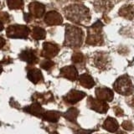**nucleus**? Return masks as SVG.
<instances>
[{
  "instance_id": "obj_6",
  "label": "nucleus",
  "mask_w": 134,
  "mask_h": 134,
  "mask_svg": "<svg viewBox=\"0 0 134 134\" xmlns=\"http://www.w3.org/2000/svg\"><path fill=\"white\" fill-rule=\"evenodd\" d=\"M29 14L33 19H40L44 14L45 8L42 3L38 2H32L29 5Z\"/></svg>"
},
{
  "instance_id": "obj_28",
  "label": "nucleus",
  "mask_w": 134,
  "mask_h": 134,
  "mask_svg": "<svg viewBox=\"0 0 134 134\" xmlns=\"http://www.w3.org/2000/svg\"><path fill=\"white\" fill-rule=\"evenodd\" d=\"M0 21L3 24L9 22V15L7 13H0Z\"/></svg>"
},
{
  "instance_id": "obj_25",
  "label": "nucleus",
  "mask_w": 134,
  "mask_h": 134,
  "mask_svg": "<svg viewBox=\"0 0 134 134\" xmlns=\"http://www.w3.org/2000/svg\"><path fill=\"white\" fill-rule=\"evenodd\" d=\"M84 60V56L81 53H75L72 56V61L76 64H80V63L83 62Z\"/></svg>"
},
{
  "instance_id": "obj_12",
  "label": "nucleus",
  "mask_w": 134,
  "mask_h": 134,
  "mask_svg": "<svg viewBox=\"0 0 134 134\" xmlns=\"http://www.w3.org/2000/svg\"><path fill=\"white\" fill-rule=\"evenodd\" d=\"M60 75L63 77H65L70 81H75L78 78V72L75 67L70 65L62 68L60 70Z\"/></svg>"
},
{
  "instance_id": "obj_33",
  "label": "nucleus",
  "mask_w": 134,
  "mask_h": 134,
  "mask_svg": "<svg viewBox=\"0 0 134 134\" xmlns=\"http://www.w3.org/2000/svg\"><path fill=\"white\" fill-rule=\"evenodd\" d=\"M131 106L134 107V98L131 100Z\"/></svg>"
},
{
  "instance_id": "obj_26",
  "label": "nucleus",
  "mask_w": 134,
  "mask_h": 134,
  "mask_svg": "<svg viewBox=\"0 0 134 134\" xmlns=\"http://www.w3.org/2000/svg\"><path fill=\"white\" fill-rule=\"evenodd\" d=\"M40 66H41V68H43L44 70H49L54 66V62L51 60H44L41 63Z\"/></svg>"
},
{
  "instance_id": "obj_1",
  "label": "nucleus",
  "mask_w": 134,
  "mask_h": 134,
  "mask_svg": "<svg viewBox=\"0 0 134 134\" xmlns=\"http://www.w3.org/2000/svg\"><path fill=\"white\" fill-rule=\"evenodd\" d=\"M65 15L67 19L75 24H84L90 22V10L82 4H71L65 9Z\"/></svg>"
},
{
  "instance_id": "obj_22",
  "label": "nucleus",
  "mask_w": 134,
  "mask_h": 134,
  "mask_svg": "<svg viewBox=\"0 0 134 134\" xmlns=\"http://www.w3.org/2000/svg\"><path fill=\"white\" fill-rule=\"evenodd\" d=\"M29 112L31 113L33 115L35 116H43L44 114V110L43 108L41 107V106L39 103H34L33 105H31L30 107H29Z\"/></svg>"
},
{
  "instance_id": "obj_35",
  "label": "nucleus",
  "mask_w": 134,
  "mask_h": 134,
  "mask_svg": "<svg viewBox=\"0 0 134 134\" xmlns=\"http://www.w3.org/2000/svg\"><path fill=\"white\" fill-rule=\"evenodd\" d=\"M2 70H3V68H2V66L0 65V74H1V72H2Z\"/></svg>"
},
{
  "instance_id": "obj_30",
  "label": "nucleus",
  "mask_w": 134,
  "mask_h": 134,
  "mask_svg": "<svg viewBox=\"0 0 134 134\" xmlns=\"http://www.w3.org/2000/svg\"><path fill=\"white\" fill-rule=\"evenodd\" d=\"M92 132L91 130H84V129H79L76 134H91Z\"/></svg>"
},
{
  "instance_id": "obj_27",
  "label": "nucleus",
  "mask_w": 134,
  "mask_h": 134,
  "mask_svg": "<svg viewBox=\"0 0 134 134\" xmlns=\"http://www.w3.org/2000/svg\"><path fill=\"white\" fill-rule=\"evenodd\" d=\"M121 126H122V127L125 130H127V131H132V130H133V128H134V126L132 123V121H123Z\"/></svg>"
},
{
  "instance_id": "obj_11",
  "label": "nucleus",
  "mask_w": 134,
  "mask_h": 134,
  "mask_svg": "<svg viewBox=\"0 0 134 134\" xmlns=\"http://www.w3.org/2000/svg\"><path fill=\"white\" fill-rule=\"evenodd\" d=\"M96 98L102 102H111L113 100V91L109 88H97L96 90Z\"/></svg>"
},
{
  "instance_id": "obj_10",
  "label": "nucleus",
  "mask_w": 134,
  "mask_h": 134,
  "mask_svg": "<svg viewBox=\"0 0 134 134\" xmlns=\"http://www.w3.org/2000/svg\"><path fill=\"white\" fill-rule=\"evenodd\" d=\"M44 22L48 25H58L61 24L63 22V18L56 11L48 12L44 16Z\"/></svg>"
},
{
  "instance_id": "obj_20",
  "label": "nucleus",
  "mask_w": 134,
  "mask_h": 134,
  "mask_svg": "<svg viewBox=\"0 0 134 134\" xmlns=\"http://www.w3.org/2000/svg\"><path fill=\"white\" fill-rule=\"evenodd\" d=\"M31 35L33 39L40 40H44L45 38L46 32L44 29H42L40 27H34L32 29Z\"/></svg>"
},
{
  "instance_id": "obj_18",
  "label": "nucleus",
  "mask_w": 134,
  "mask_h": 134,
  "mask_svg": "<svg viewBox=\"0 0 134 134\" xmlns=\"http://www.w3.org/2000/svg\"><path fill=\"white\" fill-rule=\"evenodd\" d=\"M79 81H80V83H81V85L83 87L87 88V89H90V88L93 87L95 86V81L93 78L88 74L81 75V76L79 77Z\"/></svg>"
},
{
  "instance_id": "obj_5",
  "label": "nucleus",
  "mask_w": 134,
  "mask_h": 134,
  "mask_svg": "<svg viewBox=\"0 0 134 134\" xmlns=\"http://www.w3.org/2000/svg\"><path fill=\"white\" fill-rule=\"evenodd\" d=\"M7 36L12 39H26L29 34V29L25 25L14 24L7 29Z\"/></svg>"
},
{
  "instance_id": "obj_36",
  "label": "nucleus",
  "mask_w": 134,
  "mask_h": 134,
  "mask_svg": "<svg viewBox=\"0 0 134 134\" xmlns=\"http://www.w3.org/2000/svg\"><path fill=\"white\" fill-rule=\"evenodd\" d=\"M51 134H58V133H57V132H52Z\"/></svg>"
},
{
  "instance_id": "obj_17",
  "label": "nucleus",
  "mask_w": 134,
  "mask_h": 134,
  "mask_svg": "<svg viewBox=\"0 0 134 134\" xmlns=\"http://www.w3.org/2000/svg\"><path fill=\"white\" fill-rule=\"evenodd\" d=\"M103 127L106 130H107L108 132H115L118 130L119 125L117 123L116 119L112 118V117H108V118L105 121V122L103 124Z\"/></svg>"
},
{
  "instance_id": "obj_37",
  "label": "nucleus",
  "mask_w": 134,
  "mask_h": 134,
  "mask_svg": "<svg viewBox=\"0 0 134 134\" xmlns=\"http://www.w3.org/2000/svg\"><path fill=\"white\" fill-rule=\"evenodd\" d=\"M72 1H81V0H72Z\"/></svg>"
},
{
  "instance_id": "obj_31",
  "label": "nucleus",
  "mask_w": 134,
  "mask_h": 134,
  "mask_svg": "<svg viewBox=\"0 0 134 134\" xmlns=\"http://www.w3.org/2000/svg\"><path fill=\"white\" fill-rule=\"evenodd\" d=\"M4 45H5V40H4L3 38L0 36V49H2Z\"/></svg>"
},
{
  "instance_id": "obj_21",
  "label": "nucleus",
  "mask_w": 134,
  "mask_h": 134,
  "mask_svg": "<svg viewBox=\"0 0 134 134\" xmlns=\"http://www.w3.org/2000/svg\"><path fill=\"white\" fill-rule=\"evenodd\" d=\"M60 113L58 111H47L43 114V118L44 120L50 121V122H56V121L60 118Z\"/></svg>"
},
{
  "instance_id": "obj_3",
  "label": "nucleus",
  "mask_w": 134,
  "mask_h": 134,
  "mask_svg": "<svg viewBox=\"0 0 134 134\" xmlns=\"http://www.w3.org/2000/svg\"><path fill=\"white\" fill-rule=\"evenodd\" d=\"M102 24L100 21H98V22H96L91 27L88 29L86 44L91 45H98L102 44Z\"/></svg>"
},
{
  "instance_id": "obj_15",
  "label": "nucleus",
  "mask_w": 134,
  "mask_h": 134,
  "mask_svg": "<svg viewBox=\"0 0 134 134\" xmlns=\"http://www.w3.org/2000/svg\"><path fill=\"white\" fill-rule=\"evenodd\" d=\"M19 58L24 61H26L29 64H35L38 61V58L35 54V52L33 49H25L23 50L19 54Z\"/></svg>"
},
{
  "instance_id": "obj_8",
  "label": "nucleus",
  "mask_w": 134,
  "mask_h": 134,
  "mask_svg": "<svg viewBox=\"0 0 134 134\" xmlns=\"http://www.w3.org/2000/svg\"><path fill=\"white\" fill-rule=\"evenodd\" d=\"M116 0H94V8L96 12L107 13L115 5Z\"/></svg>"
},
{
  "instance_id": "obj_9",
  "label": "nucleus",
  "mask_w": 134,
  "mask_h": 134,
  "mask_svg": "<svg viewBox=\"0 0 134 134\" xmlns=\"http://www.w3.org/2000/svg\"><path fill=\"white\" fill-rule=\"evenodd\" d=\"M59 53V47L54 44L49 43V42H45L43 44V50H42L41 54L42 56L45 58H53Z\"/></svg>"
},
{
  "instance_id": "obj_7",
  "label": "nucleus",
  "mask_w": 134,
  "mask_h": 134,
  "mask_svg": "<svg viewBox=\"0 0 134 134\" xmlns=\"http://www.w3.org/2000/svg\"><path fill=\"white\" fill-rule=\"evenodd\" d=\"M87 102H88V107H89V108H91L92 110H94L99 113L107 112L109 108L107 102H102V100H99L97 99H94L92 97L88 98Z\"/></svg>"
},
{
  "instance_id": "obj_2",
  "label": "nucleus",
  "mask_w": 134,
  "mask_h": 134,
  "mask_svg": "<svg viewBox=\"0 0 134 134\" xmlns=\"http://www.w3.org/2000/svg\"><path fill=\"white\" fill-rule=\"evenodd\" d=\"M83 31L78 27L66 25L65 45L70 48H78L83 42Z\"/></svg>"
},
{
  "instance_id": "obj_24",
  "label": "nucleus",
  "mask_w": 134,
  "mask_h": 134,
  "mask_svg": "<svg viewBox=\"0 0 134 134\" xmlns=\"http://www.w3.org/2000/svg\"><path fill=\"white\" fill-rule=\"evenodd\" d=\"M7 4L10 9H21L24 7L23 0H7Z\"/></svg>"
},
{
  "instance_id": "obj_29",
  "label": "nucleus",
  "mask_w": 134,
  "mask_h": 134,
  "mask_svg": "<svg viewBox=\"0 0 134 134\" xmlns=\"http://www.w3.org/2000/svg\"><path fill=\"white\" fill-rule=\"evenodd\" d=\"M114 111H115V114L116 116H121L123 114H124V112L123 111L121 110V109L120 107H115L114 108Z\"/></svg>"
},
{
  "instance_id": "obj_38",
  "label": "nucleus",
  "mask_w": 134,
  "mask_h": 134,
  "mask_svg": "<svg viewBox=\"0 0 134 134\" xmlns=\"http://www.w3.org/2000/svg\"><path fill=\"white\" fill-rule=\"evenodd\" d=\"M0 7H1V1H0Z\"/></svg>"
},
{
  "instance_id": "obj_13",
  "label": "nucleus",
  "mask_w": 134,
  "mask_h": 134,
  "mask_svg": "<svg viewBox=\"0 0 134 134\" xmlns=\"http://www.w3.org/2000/svg\"><path fill=\"white\" fill-rule=\"evenodd\" d=\"M109 62H110V60H109V57L107 54L105 53L96 54L94 58V63H95L96 66L100 69L107 68Z\"/></svg>"
},
{
  "instance_id": "obj_14",
  "label": "nucleus",
  "mask_w": 134,
  "mask_h": 134,
  "mask_svg": "<svg viewBox=\"0 0 134 134\" xmlns=\"http://www.w3.org/2000/svg\"><path fill=\"white\" fill-rule=\"evenodd\" d=\"M85 96H86V94L84 93V92L76 91V90H72L67 94L65 99L66 102H68L69 103L75 104V103L78 102L79 100H82Z\"/></svg>"
},
{
  "instance_id": "obj_16",
  "label": "nucleus",
  "mask_w": 134,
  "mask_h": 134,
  "mask_svg": "<svg viewBox=\"0 0 134 134\" xmlns=\"http://www.w3.org/2000/svg\"><path fill=\"white\" fill-rule=\"evenodd\" d=\"M119 14L124 18L132 20L134 18V6L124 5L119 10Z\"/></svg>"
},
{
  "instance_id": "obj_34",
  "label": "nucleus",
  "mask_w": 134,
  "mask_h": 134,
  "mask_svg": "<svg viewBox=\"0 0 134 134\" xmlns=\"http://www.w3.org/2000/svg\"><path fill=\"white\" fill-rule=\"evenodd\" d=\"M116 134H127L125 132H122V131H120V132H118Z\"/></svg>"
},
{
  "instance_id": "obj_19",
  "label": "nucleus",
  "mask_w": 134,
  "mask_h": 134,
  "mask_svg": "<svg viewBox=\"0 0 134 134\" xmlns=\"http://www.w3.org/2000/svg\"><path fill=\"white\" fill-rule=\"evenodd\" d=\"M28 78L33 83H38L40 80H42V73L40 70L34 68L29 70L28 72Z\"/></svg>"
},
{
  "instance_id": "obj_4",
  "label": "nucleus",
  "mask_w": 134,
  "mask_h": 134,
  "mask_svg": "<svg viewBox=\"0 0 134 134\" xmlns=\"http://www.w3.org/2000/svg\"><path fill=\"white\" fill-rule=\"evenodd\" d=\"M114 88L117 93L121 95L127 96L132 94L133 91L132 80L127 75H122L116 80L114 84Z\"/></svg>"
},
{
  "instance_id": "obj_23",
  "label": "nucleus",
  "mask_w": 134,
  "mask_h": 134,
  "mask_svg": "<svg viewBox=\"0 0 134 134\" xmlns=\"http://www.w3.org/2000/svg\"><path fill=\"white\" fill-rule=\"evenodd\" d=\"M78 114H79V111L76 108H70L64 114V116L70 121H75L77 118Z\"/></svg>"
},
{
  "instance_id": "obj_32",
  "label": "nucleus",
  "mask_w": 134,
  "mask_h": 134,
  "mask_svg": "<svg viewBox=\"0 0 134 134\" xmlns=\"http://www.w3.org/2000/svg\"><path fill=\"white\" fill-rule=\"evenodd\" d=\"M3 29V24L0 21V31H2Z\"/></svg>"
}]
</instances>
